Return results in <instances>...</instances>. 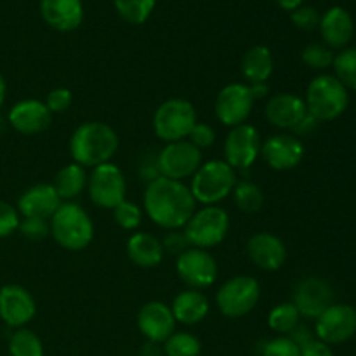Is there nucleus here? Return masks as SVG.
I'll return each instance as SVG.
<instances>
[{
    "label": "nucleus",
    "mask_w": 356,
    "mask_h": 356,
    "mask_svg": "<svg viewBox=\"0 0 356 356\" xmlns=\"http://www.w3.org/2000/svg\"><path fill=\"white\" fill-rule=\"evenodd\" d=\"M9 124L19 134L35 136L49 129L52 124V113L42 101L23 99L10 108Z\"/></svg>",
    "instance_id": "21"
},
{
    "label": "nucleus",
    "mask_w": 356,
    "mask_h": 356,
    "mask_svg": "<svg viewBox=\"0 0 356 356\" xmlns=\"http://www.w3.org/2000/svg\"><path fill=\"white\" fill-rule=\"evenodd\" d=\"M299 320L301 315L294 302H280L268 315V327L280 336H289L299 325Z\"/></svg>",
    "instance_id": "29"
},
{
    "label": "nucleus",
    "mask_w": 356,
    "mask_h": 356,
    "mask_svg": "<svg viewBox=\"0 0 356 356\" xmlns=\"http://www.w3.org/2000/svg\"><path fill=\"white\" fill-rule=\"evenodd\" d=\"M118 149V136L104 122H83L70 138V153L73 162L86 167L111 162Z\"/></svg>",
    "instance_id": "2"
},
{
    "label": "nucleus",
    "mask_w": 356,
    "mask_h": 356,
    "mask_svg": "<svg viewBox=\"0 0 356 356\" xmlns=\"http://www.w3.org/2000/svg\"><path fill=\"white\" fill-rule=\"evenodd\" d=\"M37 315V305L30 292L16 284L0 289V318L7 327L23 329Z\"/></svg>",
    "instance_id": "15"
},
{
    "label": "nucleus",
    "mask_w": 356,
    "mask_h": 356,
    "mask_svg": "<svg viewBox=\"0 0 356 356\" xmlns=\"http://www.w3.org/2000/svg\"><path fill=\"white\" fill-rule=\"evenodd\" d=\"M305 103L313 118L318 122H332L346 111L350 94L334 75H318L309 82Z\"/></svg>",
    "instance_id": "4"
},
{
    "label": "nucleus",
    "mask_w": 356,
    "mask_h": 356,
    "mask_svg": "<svg viewBox=\"0 0 356 356\" xmlns=\"http://www.w3.org/2000/svg\"><path fill=\"white\" fill-rule=\"evenodd\" d=\"M233 198H235L236 207L247 214H254L263 209L264 195L257 184L250 183V181H242L236 183L233 188Z\"/></svg>",
    "instance_id": "30"
},
{
    "label": "nucleus",
    "mask_w": 356,
    "mask_h": 356,
    "mask_svg": "<svg viewBox=\"0 0 356 356\" xmlns=\"http://www.w3.org/2000/svg\"><path fill=\"white\" fill-rule=\"evenodd\" d=\"M202 163H204L202 149H198L188 139L167 143L156 155V167H159L160 176L174 181H184L193 177Z\"/></svg>",
    "instance_id": "10"
},
{
    "label": "nucleus",
    "mask_w": 356,
    "mask_h": 356,
    "mask_svg": "<svg viewBox=\"0 0 356 356\" xmlns=\"http://www.w3.org/2000/svg\"><path fill=\"white\" fill-rule=\"evenodd\" d=\"M17 232L28 240H44L51 235V221L40 218H21Z\"/></svg>",
    "instance_id": "37"
},
{
    "label": "nucleus",
    "mask_w": 356,
    "mask_h": 356,
    "mask_svg": "<svg viewBox=\"0 0 356 356\" xmlns=\"http://www.w3.org/2000/svg\"><path fill=\"white\" fill-rule=\"evenodd\" d=\"M247 254L257 268L264 271H277L287 261V247L280 236L273 233H254L247 242Z\"/></svg>",
    "instance_id": "20"
},
{
    "label": "nucleus",
    "mask_w": 356,
    "mask_h": 356,
    "mask_svg": "<svg viewBox=\"0 0 356 356\" xmlns=\"http://www.w3.org/2000/svg\"><path fill=\"white\" fill-rule=\"evenodd\" d=\"M240 70H242V76L249 82V86L268 82L275 70L273 54L266 45H254L243 54Z\"/></svg>",
    "instance_id": "27"
},
{
    "label": "nucleus",
    "mask_w": 356,
    "mask_h": 356,
    "mask_svg": "<svg viewBox=\"0 0 356 356\" xmlns=\"http://www.w3.org/2000/svg\"><path fill=\"white\" fill-rule=\"evenodd\" d=\"M52 186L63 202L73 200L87 188L86 169L75 162L61 167L52 181Z\"/></svg>",
    "instance_id": "28"
},
{
    "label": "nucleus",
    "mask_w": 356,
    "mask_h": 356,
    "mask_svg": "<svg viewBox=\"0 0 356 356\" xmlns=\"http://www.w3.org/2000/svg\"><path fill=\"white\" fill-rule=\"evenodd\" d=\"M261 299V285L254 277L238 275L219 287L216 305L219 312L228 318H242L249 315Z\"/></svg>",
    "instance_id": "8"
},
{
    "label": "nucleus",
    "mask_w": 356,
    "mask_h": 356,
    "mask_svg": "<svg viewBox=\"0 0 356 356\" xmlns=\"http://www.w3.org/2000/svg\"><path fill=\"white\" fill-rule=\"evenodd\" d=\"M172 315L177 323L183 325H197V323L204 322L205 316L209 315V299L202 291H195V289H188V291L179 292L174 298L172 306Z\"/></svg>",
    "instance_id": "26"
},
{
    "label": "nucleus",
    "mask_w": 356,
    "mask_h": 356,
    "mask_svg": "<svg viewBox=\"0 0 356 356\" xmlns=\"http://www.w3.org/2000/svg\"><path fill=\"white\" fill-rule=\"evenodd\" d=\"M162 245H163V250L174 254V256H181L184 250H188L191 247L190 242H188L186 235H184V232H179V229H172V232H169V235L163 238Z\"/></svg>",
    "instance_id": "43"
},
{
    "label": "nucleus",
    "mask_w": 356,
    "mask_h": 356,
    "mask_svg": "<svg viewBox=\"0 0 356 356\" xmlns=\"http://www.w3.org/2000/svg\"><path fill=\"white\" fill-rule=\"evenodd\" d=\"M138 329L146 341L163 344L176 332V318L170 306L160 301H149L138 312Z\"/></svg>",
    "instance_id": "18"
},
{
    "label": "nucleus",
    "mask_w": 356,
    "mask_h": 356,
    "mask_svg": "<svg viewBox=\"0 0 356 356\" xmlns=\"http://www.w3.org/2000/svg\"><path fill=\"white\" fill-rule=\"evenodd\" d=\"M263 356H301V348L289 336L275 337L263 348Z\"/></svg>",
    "instance_id": "39"
},
{
    "label": "nucleus",
    "mask_w": 356,
    "mask_h": 356,
    "mask_svg": "<svg viewBox=\"0 0 356 356\" xmlns=\"http://www.w3.org/2000/svg\"><path fill=\"white\" fill-rule=\"evenodd\" d=\"M127 256L136 266L139 268H156L163 261L162 240L146 232H136L127 240Z\"/></svg>",
    "instance_id": "25"
},
{
    "label": "nucleus",
    "mask_w": 356,
    "mask_h": 356,
    "mask_svg": "<svg viewBox=\"0 0 356 356\" xmlns=\"http://www.w3.org/2000/svg\"><path fill=\"white\" fill-rule=\"evenodd\" d=\"M261 156L275 170H292L305 159V145L298 136L275 134L261 145Z\"/></svg>",
    "instance_id": "16"
},
{
    "label": "nucleus",
    "mask_w": 356,
    "mask_h": 356,
    "mask_svg": "<svg viewBox=\"0 0 356 356\" xmlns=\"http://www.w3.org/2000/svg\"><path fill=\"white\" fill-rule=\"evenodd\" d=\"M302 2H305V0H277V3L282 7V9L291 10V13L298 9V7H301Z\"/></svg>",
    "instance_id": "47"
},
{
    "label": "nucleus",
    "mask_w": 356,
    "mask_h": 356,
    "mask_svg": "<svg viewBox=\"0 0 356 356\" xmlns=\"http://www.w3.org/2000/svg\"><path fill=\"white\" fill-rule=\"evenodd\" d=\"M165 356H200L202 343L190 332H174L162 344Z\"/></svg>",
    "instance_id": "33"
},
{
    "label": "nucleus",
    "mask_w": 356,
    "mask_h": 356,
    "mask_svg": "<svg viewBox=\"0 0 356 356\" xmlns=\"http://www.w3.org/2000/svg\"><path fill=\"white\" fill-rule=\"evenodd\" d=\"M250 92H252L254 99H264V97L270 94V86H268V82L264 83H252L250 86Z\"/></svg>",
    "instance_id": "46"
},
{
    "label": "nucleus",
    "mask_w": 356,
    "mask_h": 356,
    "mask_svg": "<svg viewBox=\"0 0 356 356\" xmlns=\"http://www.w3.org/2000/svg\"><path fill=\"white\" fill-rule=\"evenodd\" d=\"M145 212L156 226L163 229H181L197 211V202L190 186L183 181L159 176L146 184L143 197Z\"/></svg>",
    "instance_id": "1"
},
{
    "label": "nucleus",
    "mask_w": 356,
    "mask_h": 356,
    "mask_svg": "<svg viewBox=\"0 0 356 356\" xmlns=\"http://www.w3.org/2000/svg\"><path fill=\"white\" fill-rule=\"evenodd\" d=\"M197 110L183 97H170L163 101L153 115V131L163 143H176L188 139L197 124Z\"/></svg>",
    "instance_id": "6"
},
{
    "label": "nucleus",
    "mask_w": 356,
    "mask_h": 356,
    "mask_svg": "<svg viewBox=\"0 0 356 356\" xmlns=\"http://www.w3.org/2000/svg\"><path fill=\"white\" fill-rule=\"evenodd\" d=\"M315 334L329 346L346 343L356 334V309L350 305H332L316 318Z\"/></svg>",
    "instance_id": "14"
},
{
    "label": "nucleus",
    "mask_w": 356,
    "mask_h": 356,
    "mask_svg": "<svg viewBox=\"0 0 356 356\" xmlns=\"http://www.w3.org/2000/svg\"><path fill=\"white\" fill-rule=\"evenodd\" d=\"M229 232V214L218 205H205L195 211L184 226V235L191 247L212 249L226 238Z\"/></svg>",
    "instance_id": "7"
},
{
    "label": "nucleus",
    "mask_w": 356,
    "mask_h": 356,
    "mask_svg": "<svg viewBox=\"0 0 356 356\" xmlns=\"http://www.w3.org/2000/svg\"><path fill=\"white\" fill-rule=\"evenodd\" d=\"M63 200L56 193L52 183H40L28 188L17 200V212L21 218H40L51 221L52 216L61 207Z\"/></svg>",
    "instance_id": "22"
},
{
    "label": "nucleus",
    "mask_w": 356,
    "mask_h": 356,
    "mask_svg": "<svg viewBox=\"0 0 356 356\" xmlns=\"http://www.w3.org/2000/svg\"><path fill=\"white\" fill-rule=\"evenodd\" d=\"M176 271L188 287L195 291H204L216 284L219 268L209 250L190 247L181 256H177Z\"/></svg>",
    "instance_id": "11"
},
{
    "label": "nucleus",
    "mask_w": 356,
    "mask_h": 356,
    "mask_svg": "<svg viewBox=\"0 0 356 356\" xmlns=\"http://www.w3.org/2000/svg\"><path fill=\"white\" fill-rule=\"evenodd\" d=\"M320 33L329 47H344L355 33L353 17L343 7H332L320 17Z\"/></svg>",
    "instance_id": "24"
},
{
    "label": "nucleus",
    "mask_w": 356,
    "mask_h": 356,
    "mask_svg": "<svg viewBox=\"0 0 356 356\" xmlns=\"http://www.w3.org/2000/svg\"><path fill=\"white\" fill-rule=\"evenodd\" d=\"M334 305V292L329 282L323 278H305L296 287L294 306L305 318L316 320L327 308Z\"/></svg>",
    "instance_id": "17"
},
{
    "label": "nucleus",
    "mask_w": 356,
    "mask_h": 356,
    "mask_svg": "<svg viewBox=\"0 0 356 356\" xmlns=\"http://www.w3.org/2000/svg\"><path fill=\"white\" fill-rule=\"evenodd\" d=\"M188 141L193 143L198 149L211 148V146L216 143V131L209 124L197 122L195 127L191 129L190 136H188Z\"/></svg>",
    "instance_id": "42"
},
{
    "label": "nucleus",
    "mask_w": 356,
    "mask_h": 356,
    "mask_svg": "<svg viewBox=\"0 0 356 356\" xmlns=\"http://www.w3.org/2000/svg\"><path fill=\"white\" fill-rule=\"evenodd\" d=\"M139 356H163L162 344L152 343V341H146V343L143 344L141 351H139Z\"/></svg>",
    "instance_id": "45"
},
{
    "label": "nucleus",
    "mask_w": 356,
    "mask_h": 356,
    "mask_svg": "<svg viewBox=\"0 0 356 356\" xmlns=\"http://www.w3.org/2000/svg\"><path fill=\"white\" fill-rule=\"evenodd\" d=\"M291 19L299 30L309 31V30H315V28L320 24V14L315 7L301 6L296 10H292Z\"/></svg>",
    "instance_id": "41"
},
{
    "label": "nucleus",
    "mask_w": 356,
    "mask_h": 356,
    "mask_svg": "<svg viewBox=\"0 0 356 356\" xmlns=\"http://www.w3.org/2000/svg\"><path fill=\"white\" fill-rule=\"evenodd\" d=\"M334 58H336L334 52L322 44H309L301 52L302 63L313 70L329 68V66H332Z\"/></svg>",
    "instance_id": "36"
},
{
    "label": "nucleus",
    "mask_w": 356,
    "mask_h": 356,
    "mask_svg": "<svg viewBox=\"0 0 356 356\" xmlns=\"http://www.w3.org/2000/svg\"><path fill=\"white\" fill-rule=\"evenodd\" d=\"M40 13L45 23L58 31H72L83 19L82 0H40Z\"/></svg>",
    "instance_id": "23"
},
{
    "label": "nucleus",
    "mask_w": 356,
    "mask_h": 356,
    "mask_svg": "<svg viewBox=\"0 0 356 356\" xmlns=\"http://www.w3.org/2000/svg\"><path fill=\"white\" fill-rule=\"evenodd\" d=\"M87 191L94 205L113 211L118 204L125 200L127 181L120 167L106 162L103 165L94 167L90 176L87 177Z\"/></svg>",
    "instance_id": "9"
},
{
    "label": "nucleus",
    "mask_w": 356,
    "mask_h": 356,
    "mask_svg": "<svg viewBox=\"0 0 356 356\" xmlns=\"http://www.w3.org/2000/svg\"><path fill=\"white\" fill-rule=\"evenodd\" d=\"M113 219L122 229L127 232H136L141 226L143 221V212L138 204L131 200H124L113 209Z\"/></svg>",
    "instance_id": "35"
},
{
    "label": "nucleus",
    "mask_w": 356,
    "mask_h": 356,
    "mask_svg": "<svg viewBox=\"0 0 356 356\" xmlns=\"http://www.w3.org/2000/svg\"><path fill=\"white\" fill-rule=\"evenodd\" d=\"M334 72L336 79L346 87L348 90H356V47L344 49L343 52L334 58Z\"/></svg>",
    "instance_id": "34"
},
{
    "label": "nucleus",
    "mask_w": 356,
    "mask_h": 356,
    "mask_svg": "<svg viewBox=\"0 0 356 356\" xmlns=\"http://www.w3.org/2000/svg\"><path fill=\"white\" fill-rule=\"evenodd\" d=\"M21 222V216L14 205L9 202L0 200V238L10 236L14 232H17Z\"/></svg>",
    "instance_id": "38"
},
{
    "label": "nucleus",
    "mask_w": 356,
    "mask_h": 356,
    "mask_svg": "<svg viewBox=\"0 0 356 356\" xmlns=\"http://www.w3.org/2000/svg\"><path fill=\"white\" fill-rule=\"evenodd\" d=\"M254 103L256 99L250 92L249 83H228L216 97V117L226 127H236L245 124L252 113Z\"/></svg>",
    "instance_id": "12"
},
{
    "label": "nucleus",
    "mask_w": 356,
    "mask_h": 356,
    "mask_svg": "<svg viewBox=\"0 0 356 356\" xmlns=\"http://www.w3.org/2000/svg\"><path fill=\"white\" fill-rule=\"evenodd\" d=\"M10 356H44V344L35 332L28 329H16L9 339Z\"/></svg>",
    "instance_id": "31"
},
{
    "label": "nucleus",
    "mask_w": 356,
    "mask_h": 356,
    "mask_svg": "<svg viewBox=\"0 0 356 356\" xmlns=\"http://www.w3.org/2000/svg\"><path fill=\"white\" fill-rule=\"evenodd\" d=\"M301 356H334V351L329 344L313 337L301 346Z\"/></svg>",
    "instance_id": "44"
},
{
    "label": "nucleus",
    "mask_w": 356,
    "mask_h": 356,
    "mask_svg": "<svg viewBox=\"0 0 356 356\" xmlns=\"http://www.w3.org/2000/svg\"><path fill=\"white\" fill-rule=\"evenodd\" d=\"M6 94H7L6 80H3V76L0 75V110H2L3 103H6Z\"/></svg>",
    "instance_id": "48"
},
{
    "label": "nucleus",
    "mask_w": 356,
    "mask_h": 356,
    "mask_svg": "<svg viewBox=\"0 0 356 356\" xmlns=\"http://www.w3.org/2000/svg\"><path fill=\"white\" fill-rule=\"evenodd\" d=\"M266 120L284 131H296L308 115L302 97L292 92H278L268 99L264 108Z\"/></svg>",
    "instance_id": "19"
},
{
    "label": "nucleus",
    "mask_w": 356,
    "mask_h": 356,
    "mask_svg": "<svg viewBox=\"0 0 356 356\" xmlns=\"http://www.w3.org/2000/svg\"><path fill=\"white\" fill-rule=\"evenodd\" d=\"M236 172L225 160H209L191 177L190 190L195 202L202 205H218L233 193Z\"/></svg>",
    "instance_id": "5"
},
{
    "label": "nucleus",
    "mask_w": 356,
    "mask_h": 356,
    "mask_svg": "<svg viewBox=\"0 0 356 356\" xmlns=\"http://www.w3.org/2000/svg\"><path fill=\"white\" fill-rule=\"evenodd\" d=\"M72 101H73L72 90L66 89V87H56V89H52L51 92L47 94L44 103L45 106H47V110L54 115V113H65V111H68L70 106H72Z\"/></svg>",
    "instance_id": "40"
},
{
    "label": "nucleus",
    "mask_w": 356,
    "mask_h": 356,
    "mask_svg": "<svg viewBox=\"0 0 356 356\" xmlns=\"http://www.w3.org/2000/svg\"><path fill=\"white\" fill-rule=\"evenodd\" d=\"M261 136L254 125L242 124L229 129L225 139V162L233 169L245 170L261 155Z\"/></svg>",
    "instance_id": "13"
},
{
    "label": "nucleus",
    "mask_w": 356,
    "mask_h": 356,
    "mask_svg": "<svg viewBox=\"0 0 356 356\" xmlns=\"http://www.w3.org/2000/svg\"><path fill=\"white\" fill-rule=\"evenodd\" d=\"M51 235L63 249L83 250L94 240V225L89 214L73 202H63L51 218Z\"/></svg>",
    "instance_id": "3"
},
{
    "label": "nucleus",
    "mask_w": 356,
    "mask_h": 356,
    "mask_svg": "<svg viewBox=\"0 0 356 356\" xmlns=\"http://www.w3.org/2000/svg\"><path fill=\"white\" fill-rule=\"evenodd\" d=\"M156 0H115L118 16L131 24H143L155 9Z\"/></svg>",
    "instance_id": "32"
}]
</instances>
